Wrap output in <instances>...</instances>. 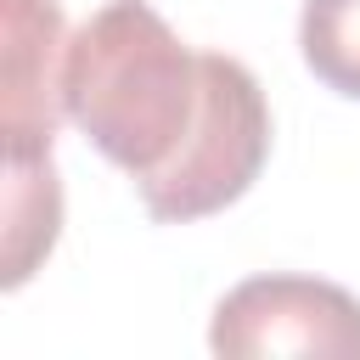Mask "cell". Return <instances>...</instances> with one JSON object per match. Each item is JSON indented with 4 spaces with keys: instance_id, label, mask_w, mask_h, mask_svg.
Returning a JSON list of instances; mask_svg holds the SVG:
<instances>
[{
    "instance_id": "cell-1",
    "label": "cell",
    "mask_w": 360,
    "mask_h": 360,
    "mask_svg": "<svg viewBox=\"0 0 360 360\" xmlns=\"http://www.w3.org/2000/svg\"><path fill=\"white\" fill-rule=\"evenodd\" d=\"M208 96L202 51L146 0H107L62 56V112L135 186L158 180L191 141Z\"/></svg>"
},
{
    "instance_id": "cell-2",
    "label": "cell",
    "mask_w": 360,
    "mask_h": 360,
    "mask_svg": "<svg viewBox=\"0 0 360 360\" xmlns=\"http://www.w3.org/2000/svg\"><path fill=\"white\" fill-rule=\"evenodd\" d=\"M202 68H208V96H202V118L191 141L158 180L135 186L146 214L163 225L219 214L259 180L270 158V107H264L259 79L236 56H219V51H202Z\"/></svg>"
},
{
    "instance_id": "cell-3",
    "label": "cell",
    "mask_w": 360,
    "mask_h": 360,
    "mask_svg": "<svg viewBox=\"0 0 360 360\" xmlns=\"http://www.w3.org/2000/svg\"><path fill=\"white\" fill-rule=\"evenodd\" d=\"M214 354L360 360V298L315 276H253L231 287L208 326Z\"/></svg>"
},
{
    "instance_id": "cell-4",
    "label": "cell",
    "mask_w": 360,
    "mask_h": 360,
    "mask_svg": "<svg viewBox=\"0 0 360 360\" xmlns=\"http://www.w3.org/2000/svg\"><path fill=\"white\" fill-rule=\"evenodd\" d=\"M6 6V45H0V129L6 158L51 152L62 118V11L56 0H0Z\"/></svg>"
},
{
    "instance_id": "cell-5",
    "label": "cell",
    "mask_w": 360,
    "mask_h": 360,
    "mask_svg": "<svg viewBox=\"0 0 360 360\" xmlns=\"http://www.w3.org/2000/svg\"><path fill=\"white\" fill-rule=\"evenodd\" d=\"M62 231V186L51 152L6 158V287H22Z\"/></svg>"
},
{
    "instance_id": "cell-6",
    "label": "cell",
    "mask_w": 360,
    "mask_h": 360,
    "mask_svg": "<svg viewBox=\"0 0 360 360\" xmlns=\"http://www.w3.org/2000/svg\"><path fill=\"white\" fill-rule=\"evenodd\" d=\"M298 45L326 90L360 101V0H304Z\"/></svg>"
}]
</instances>
